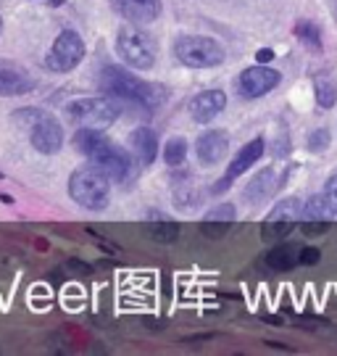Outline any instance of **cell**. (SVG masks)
Listing matches in <instances>:
<instances>
[{
    "instance_id": "5bb4252c",
    "label": "cell",
    "mask_w": 337,
    "mask_h": 356,
    "mask_svg": "<svg viewBox=\"0 0 337 356\" xmlns=\"http://www.w3.org/2000/svg\"><path fill=\"white\" fill-rule=\"evenodd\" d=\"M129 143H132V151L138 156L140 164L150 166L156 161V153H158V138L150 127H138L132 135H129Z\"/></svg>"
},
{
    "instance_id": "9a60e30c",
    "label": "cell",
    "mask_w": 337,
    "mask_h": 356,
    "mask_svg": "<svg viewBox=\"0 0 337 356\" xmlns=\"http://www.w3.org/2000/svg\"><path fill=\"white\" fill-rule=\"evenodd\" d=\"M172 195H174L176 209H182V211L195 209L200 201V193H198V185H195L192 175H174V177H172Z\"/></svg>"
},
{
    "instance_id": "2e32d148",
    "label": "cell",
    "mask_w": 337,
    "mask_h": 356,
    "mask_svg": "<svg viewBox=\"0 0 337 356\" xmlns=\"http://www.w3.org/2000/svg\"><path fill=\"white\" fill-rule=\"evenodd\" d=\"M277 191V175H274V169H261L256 177L248 182V188H245V201L248 204H261V201H266L272 193Z\"/></svg>"
},
{
    "instance_id": "f1b7e54d",
    "label": "cell",
    "mask_w": 337,
    "mask_h": 356,
    "mask_svg": "<svg viewBox=\"0 0 337 356\" xmlns=\"http://www.w3.org/2000/svg\"><path fill=\"white\" fill-rule=\"evenodd\" d=\"M324 195H327V204H329L332 216H337V175H332V177L327 179Z\"/></svg>"
},
{
    "instance_id": "44dd1931",
    "label": "cell",
    "mask_w": 337,
    "mask_h": 356,
    "mask_svg": "<svg viewBox=\"0 0 337 356\" xmlns=\"http://www.w3.org/2000/svg\"><path fill=\"white\" fill-rule=\"evenodd\" d=\"M295 227V222H282V219H266L261 227V238L266 243H277L282 241L285 235H290Z\"/></svg>"
},
{
    "instance_id": "4316f807",
    "label": "cell",
    "mask_w": 337,
    "mask_h": 356,
    "mask_svg": "<svg viewBox=\"0 0 337 356\" xmlns=\"http://www.w3.org/2000/svg\"><path fill=\"white\" fill-rule=\"evenodd\" d=\"M329 148V132H327L324 127L313 129L311 135H309V151L313 153H322Z\"/></svg>"
},
{
    "instance_id": "8fae6325",
    "label": "cell",
    "mask_w": 337,
    "mask_h": 356,
    "mask_svg": "<svg viewBox=\"0 0 337 356\" xmlns=\"http://www.w3.org/2000/svg\"><path fill=\"white\" fill-rule=\"evenodd\" d=\"M35 88V79L22 64L0 58V95H24Z\"/></svg>"
},
{
    "instance_id": "7c38bea8",
    "label": "cell",
    "mask_w": 337,
    "mask_h": 356,
    "mask_svg": "<svg viewBox=\"0 0 337 356\" xmlns=\"http://www.w3.org/2000/svg\"><path fill=\"white\" fill-rule=\"evenodd\" d=\"M229 151V135L224 129H211V132H203L198 138L195 153H198V161L203 166L219 164Z\"/></svg>"
},
{
    "instance_id": "277c9868",
    "label": "cell",
    "mask_w": 337,
    "mask_h": 356,
    "mask_svg": "<svg viewBox=\"0 0 337 356\" xmlns=\"http://www.w3.org/2000/svg\"><path fill=\"white\" fill-rule=\"evenodd\" d=\"M16 124L29 132L32 148L40 153H58L63 145V127L56 116H50L48 111L40 108H22L13 114Z\"/></svg>"
},
{
    "instance_id": "f546056e",
    "label": "cell",
    "mask_w": 337,
    "mask_h": 356,
    "mask_svg": "<svg viewBox=\"0 0 337 356\" xmlns=\"http://www.w3.org/2000/svg\"><path fill=\"white\" fill-rule=\"evenodd\" d=\"M327 229H329L327 219H306V225H303L306 235H324Z\"/></svg>"
},
{
    "instance_id": "3957f363",
    "label": "cell",
    "mask_w": 337,
    "mask_h": 356,
    "mask_svg": "<svg viewBox=\"0 0 337 356\" xmlns=\"http://www.w3.org/2000/svg\"><path fill=\"white\" fill-rule=\"evenodd\" d=\"M111 182L113 179L95 164L79 166L69 177V195L90 211H100L111 201Z\"/></svg>"
},
{
    "instance_id": "7a4b0ae2",
    "label": "cell",
    "mask_w": 337,
    "mask_h": 356,
    "mask_svg": "<svg viewBox=\"0 0 337 356\" xmlns=\"http://www.w3.org/2000/svg\"><path fill=\"white\" fill-rule=\"evenodd\" d=\"M100 88L106 95H111L122 103H135L142 108H153V106H161L166 98V90L161 85H153V82H142L138 76H132L122 66H106L100 72Z\"/></svg>"
},
{
    "instance_id": "8992f818",
    "label": "cell",
    "mask_w": 337,
    "mask_h": 356,
    "mask_svg": "<svg viewBox=\"0 0 337 356\" xmlns=\"http://www.w3.org/2000/svg\"><path fill=\"white\" fill-rule=\"evenodd\" d=\"M174 56L190 69H211L224 61V48L211 38L182 35L174 42Z\"/></svg>"
},
{
    "instance_id": "83f0119b",
    "label": "cell",
    "mask_w": 337,
    "mask_h": 356,
    "mask_svg": "<svg viewBox=\"0 0 337 356\" xmlns=\"http://www.w3.org/2000/svg\"><path fill=\"white\" fill-rule=\"evenodd\" d=\"M229 225H232V222H213V219H203L200 232H203L206 238H222V235H227Z\"/></svg>"
},
{
    "instance_id": "1f68e13d",
    "label": "cell",
    "mask_w": 337,
    "mask_h": 356,
    "mask_svg": "<svg viewBox=\"0 0 337 356\" xmlns=\"http://www.w3.org/2000/svg\"><path fill=\"white\" fill-rule=\"evenodd\" d=\"M256 58H258V64H269V61L274 58V51H269V48H261V51L256 53Z\"/></svg>"
},
{
    "instance_id": "d4e9b609",
    "label": "cell",
    "mask_w": 337,
    "mask_h": 356,
    "mask_svg": "<svg viewBox=\"0 0 337 356\" xmlns=\"http://www.w3.org/2000/svg\"><path fill=\"white\" fill-rule=\"evenodd\" d=\"M150 238L158 243H174L179 238V227L174 222H158V225L150 227Z\"/></svg>"
},
{
    "instance_id": "836d02e7",
    "label": "cell",
    "mask_w": 337,
    "mask_h": 356,
    "mask_svg": "<svg viewBox=\"0 0 337 356\" xmlns=\"http://www.w3.org/2000/svg\"><path fill=\"white\" fill-rule=\"evenodd\" d=\"M0 29H3V19H0Z\"/></svg>"
},
{
    "instance_id": "30bf717a",
    "label": "cell",
    "mask_w": 337,
    "mask_h": 356,
    "mask_svg": "<svg viewBox=\"0 0 337 356\" xmlns=\"http://www.w3.org/2000/svg\"><path fill=\"white\" fill-rule=\"evenodd\" d=\"M111 8L132 24H153L161 16V0H111Z\"/></svg>"
},
{
    "instance_id": "52a82bcc",
    "label": "cell",
    "mask_w": 337,
    "mask_h": 356,
    "mask_svg": "<svg viewBox=\"0 0 337 356\" xmlns=\"http://www.w3.org/2000/svg\"><path fill=\"white\" fill-rule=\"evenodd\" d=\"M116 51L132 69L145 72L156 64V42L148 32H142L138 26H124L116 38Z\"/></svg>"
},
{
    "instance_id": "d6a6232c",
    "label": "cell",
    "mask_w": 337,
    "mask_h": 356,
    "mask_svg": "<svg viewBox=\"0 0 337 356\" xmlns=\"http://www.w3.org/2000/svg\"><path fill=\"white\" fill-rule=\"evenodd\" d=\"M61 3H66V0H50V6H61Z\"/></svg>"
},
{
    "instance_id": "e0dca14e",
    "label": "cell",
    "mask_w": 337,
    "mask_h": 356,
    "mask_svg": "<svg viewBox=\"0 0 337 356\" xmlns=\"http://www.w3.org/2000/svg\"><path fill=\"white\" fill-rule=\"evenodd\" d=\"M263 148H266V145H263V138H256V140H250L248 145H243L238 151V156L232 159L229 169H227V177L235 179V177H240L243 172H248L250 166L263 156Z\"/></svg>"
},
{
    "instance_id": "9c48e42d",
    "label": "cell",
    "mask_w": 337,
    "mask_h": 356,
    "mask_svg": "<svg viewBox=\"0 0 337 356\" xmlns=\"http://www.w3.org/2000/svg\"><path fill=\"white\" fill-rule=\"evenodd\" d=\"M277 85H279V72L258 64V66H250V69H245V72L240 74L238 92L243 98L253 101V98H261L266 92H272Z\"/></svg>"
},
{
    "instance_id": "5b68a950",
    "label": "cell",
    "mask_w": 337,
    "mask_h": 356,
    "mask_svg": "<svg viewBox=\"0 0 337 356\" xmlns=\"http://www.w3.org/2000/svg\"><path fill=\"white\" fill-rule=\"evenodd\" d=\"M119 114H122V106L111 95H106V98H79V101L63 106V119L66 122L92 129L113 124L119 119Z\"/></svg>"
},
{
    "instance_id": "7402d4cb",
    "label": "cell",
    "mask_w": 337,
    "mask_h": 356,
    "mask_svg": "<svg viewBox=\"0 0 337 356\" xmlns=\"http://www.w3.org/2000/svg\"><path fill=\"white\" fill-rule=\"evenodd\" d=\"M295 35L298 40L306 45V48H311V51H322V35H319V26L311 24V22H298L295 26Z\"/></svg>"
},
{
    "instance_id": "6da1fadb",
    "label": "cell",
    "mask_w": 337,
    "mask_h": 356,
    "mask_svg": "<svg viewBox=\"0 0 337 356\" xmlns=\"http://www.w3.org/2000/svg\"><path fill=\"white\" fill-rule=\"evenodd\" d=\"M74 148L79 153H85L90 161L98 169H103L113 182L126 185V182H132V179L138 177V164L132 161V156L122 145H116L106 135H100L98 129H79L74 135Z\"/></svg>"
},
{
    "instance_id": "4dcf8cb0",
    "label": "cell",
    "mask_w": 337,
    "mask_h": 356,
    "mask_svg": "<svg viewBox=\"0 0 337 356\" xmlns=\"http://www.w3.org/2000/svg\"><path fill=\"white\" fill-rule=\"evenodd\" d=\"M300 264H303V267H313V264H316V261H319V251H316V248H300Z\"/></svg>"
},
{
    "instance_id": "d6986e66",
    "label": "cell",
    "mask_w": 337,
    "mask_h": 356,
    "mask_svg": "<svg viewBox=\"0 0 337 356\" xmlns=\"http://www.w3.org/2000/svg\"><path fill=\"white\" fill-rule=\"evenodd\" d=\"M313 90H316V103H319L322 108H332L337 103V82L332 74L319 72L316 79H313Z\"/></svg>"
},
{
    "instance_id": "4fadbf2b",
    "label": "cell",
    "mask_w": 337,
    "mask_h": 356,
    "mask_svg": "<svg viewBox=\"0 0 337 356\" xmlns=\"http://www.w3.org/2000/svg\"><path fill=\"white\" fill-rule=\"evenodd\" d=\"M227 106V95L222 90H203L200 95H195L190 101V116L198 122V124H206L211 122L213 116H219Z\"/></svg>"
},
{
    "instance_id": "ba28073f",
    "label": "cell",
    "mask_w": 337,
    "mask_h": 356,
    "mask_svg": "<svg viewBox=\"0 0 337 356\" xmlns=\"http://www.w3.org/2000/svg\"><path fill=\"white\" fill-rule=\"evenodd\" d=\"M82 58H85V40L74 29H63L50 48L45 66L50 72H72Z\"/></svg>"
},
{
    "instance_id": "484cf974",
    "label": "cell",
    "mask_w": 337,
    "mask_h": 356,
    "mask_svg": "<svg viewBox=\"0 0 337 356\" xmlns=\"http://www.w3.org/2000/svg\"><path fill=\"white\" fill-rule=\"evenodd\" d=\"M235 216H238L235 206H232V204H219L216 209H211L208 214L203 216V219H213V222H235Z\"/></svg>"
},
{
    "instance_id": "ac0fdd59",
    "label": "cell",
    "mask_w": 337,
    "mask_h": 356,
    "mask_svg": "<svg viewBox=\"0 0 337 356\" xmlns=\"http://www.w3.org/2000/svg\"><path fill=\"white\" fill-rule=\"evenodd\" d=\"M300 251L293 245V243H285V245H274L269 254H266V259H263V264L269 269H274V272H288V269H293L295 264H300Z\"/></svg>"
},
{
    "instance_id": "cb8c5ba5",
    "label": "cell",
    "mask_w": 337,
    "mask_h": 356,
    "mask_svg": "<svg viewBox=\"0 0 337 356\" xmlns=\"http://www.w3.org/2000/svg\"><path fill=\"white\" fill-rule=\"evenodd\" d=\"M332 214L329 204H327V195H313L309 198V204L303 206V219H327Z\"/></svg>"
},
{
    "instance_id": "603a6c76",
    "label": "cell",
    "mask_w": 337,
    "mask_h": 356,
    "mask_svg": "<svg viewBox=\"0 0 337 356\" xmlns=\"http://www.w3.org/2000/svg\"><path fill=\"white\" fill-rule=\"evenodd\" d=\"M185 159H188V143L182 140V138H174V140L166 143V148H163V161L166 164L179 166Z\"/></svg>"
},
{
    "instance_id": "ffe728a7",
    "label": "cell",
    "mask_w": 337,
    "mask_h": 356,
    "mask_svg": "<svg viewBox=\"0 0 337 356\" xmlns=\"http://www.w3.org/2000/svg\"><path fill=\"white\" fill-rule=\"evenodd\" d=\"M266 219H282V222H298L303 219V204H300L298 198H285L282 204H277L272 209V214L266 216Z\"/></svg>"
}]
</instances>
